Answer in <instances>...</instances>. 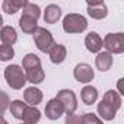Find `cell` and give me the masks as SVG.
<instances>
[{
  "label": "cell",
  "mask_w": 124,
  "mask_h": 124,
  "mask_svg": "<svg viewBox=\"0 0 124 124\" xmlns=\"http://www.w3.org/2000/svg\"><path fill=\"white\" fill-rule=\"evenodd\" d=\"M22 66H23V70L37 69V67H41V60H39L38 55L29 53V54H26V55L22 58Z\"/></svg>",
  "instance_id": "obj_21"
},
{
  "label": "cell",
  "mask_w": 124,
  "mask_h": 124,
  "mask_svg": "<svg viewBox=\"0 0 124 124\" xmlns=\"http://www.w3.org/2000/svg\"><path fill=\"white\" fill-rule=\"evenodd\" d=\"M0 39H2L3 45L12 47L18 41V34H16L15 28H12V26H3L2 32H0Z\"/></svg>",
  "instance_id": "obj_16"
},
{
  "label": "cell",
  "mask_w": 124,
  "mask_h": 124,
  "mask_svg": "<svg viewBox=\"0 0 124 124\" xmlns=\"http://www.w3.org/2000/svg\"><path fill=\"white\" fill-rule=\"evenodd\" d=\"M85 47L91 53H99L101 48H104V39L99 37V34H96V32L92 31L85 38Z\"/></svg>",
  "instance_id": "obj_10"
},
{
  "label": "cell",
  "mask_w": 124,
  "mask_h": 124,
  "mask_svg": "<svg viewBox=\"0 0 124 124\" xmlns=\"http://www.w3.org/2000/svg\"><path fill=\"white\" fill-rule=\"evenodd\" d=\"M55 98L63 104L64 112L67 115L76 112V109H78V99H76V95H75L73 91H70V89H61V91H58V93H57Z\"/></svg>",
  "instance_id": "obj_6"
},
{
  "label": "cell",
  "mask_w": 124,
  "mask_h": 124,
  "mask_svg": "<svg viewBox=\"0 0 124 124\" xmlns=\"http://www.w3.org/2000/svg\"><path fill=\"white\" fill-rule=\"evenodd\" d=\"M22 15H26V16H32L35 19H39L41 16V9L38 5L35 3H28L23 9H22Z\"/></svg>",
  "instance_id": "obj_23"
},
{
  "label": "cell",
  "mask_w": 124,
  "mask_h": 124,
  "mask_svg": "<svg viewBox=\"0 0 124 124\" xmlns=\"http://www.w3.org/2000/svg\"><path fill=\"white\" fill-rule=\"evenodd\" d=\"M88 15L93 19H104L108 15V8L104 2H88Z\"/></svg>",
  "instance_id": "obj_9"
},
{
  "label": "cell",
  "mask_w": 124,
  "mask_h": 124,
  "mask_svg": "<svg viewBox=\"0 0 124 124\" xmlns=\"http://www.w3.org/2000/svg\"><path fill=\"white\" fill-rule=\"evenodd\" d=\"M41 118V111L37 108V107H32V105H28L23 111V115H22V121L23 123H29V124H37Z\"/></svg>",
  "instance_id": "obj_19"
},
{
  "label": "cell",
  "mask_w": 124,
  "mask_h": 124,
  "mask_svg": "<svg viewBox=\"0 0 124 124\" xmlns=\"http://www.w3.org/2000/svg\"><path fill=\"white\" fill-rule=\"evenodd\" d=\"M61 16V9L57 5H48L44 10V21L45 23H55Z\"/></svg>",
  "instance_id": "obj_18"
},
{
  "label": "cell",
  "mask_w": 124,
  "mask_h": 124,
  "mask_svg": "<svg viewBox=\"0 0 124 124\" xmlns=\"http://www.w3.org/2000/svg\"><path fill=\"white\" fill-rule=\"evenodd\" d=\"M66 57H67V50H66V47L63 44H55L53 47V50L50 51V60L54 64L63 63Z\"/></svg>",
  "instance_id": "obj_14"
},
{
  "label": "cell",
  "mask_w": 124,
  "mask_h": 124,
  "mask_svg": "<svg viewBox=\"0 0 124 124\" xmlns=\"http://www.w3.org/2000/svg\"><path fill=\"white\" fill-rule=\"evenodd\" d=\"M82 117H83V124H104L102 120L98 115H95L93 112H86Z\"/></svg>",
  "instance_id": "obj_25"
},
{
  "label": "cell",
  "mask_w": 124,
  "mask_h": 124,
  "mask_svg": "<svg viewBox=\"0 0 124 124\" xmlns=\"http://www.w3.org/2000/svg\"><path fill=\"white\" fill-rule=\"evenodd\" d=\"M21 124H29V123H21Z\"/></svg>",
  "instance_id": "obj_30"
},
{
  "label": "cell",
  "mask_w": 124,
  "mask_h": 124,
  "mask_svg": "<svg viewBox=\"0 0 124 124\" xmlns=\"http://www.w3.org/2000/svg\"><path fill=\"white\" fill-rule=\"evenodd\" d=\"M13 55H15L13 47H9V45H2L0 47V60L2 61H8V60L13 58Z\"/></svg>",
  "instance_id": "obj_24"
},
{
  "label": "cell",
  "mask_w": 124,
  "mask_h": 124,
  "mask_svg": "<svg viewBox=\"0 0 124 124\" xmlns=\"http://www.w3.org/2000/svg\"><path fill=\"white\" fill-rule=\"evenodd\" d=\"M104 48L109 54H121L124 53V34L123 32H111L104 38Z\"/></svg>",
  "instance_id": "obj_5"
},
{
  "label": "cell",
  "mask_w": 124,
  "mask_h": 124,
  "mask_svg": "<svg viewBox=\"0 0 124 124\" xmlns=\"http://www.w3.org/2000/svg\"><path fill=\"white\" fill-rule=\"evenodd\" d=\"M25 73H26L28 82H31V83H34V85L42 83V82H44V79H45V73H44L42 67H37V69L25 70Z\"/></svg>",
  "instance_id": "obj_20"
},
{
  "label": "cell",
  "mask_w": 124,
  "mask_h": 124,
  "mask_svg": "<svg viewBox=\"0 0 124 124\" xmlns=\"http://www.w3.org/2000/svg\"><path fill=\"white\" fill-rule=\"evenodd\" d=\"M34 42H35V45L38 47L39 51L48 53V54L53 50V47L55 45L51 32L47 31L45 28H41V26H38V29L34 32Z\"/></svg>",
  "instance_id": "obj_4"
},
{
  "label": "cell",
  "mask_w": 124,
  "mask_h": 124,
  "mask_svg": "<svg viewBox=\"0 0 124 124\" xmlns=\"http://www.w3.org/2000/svg\"><path fill=\"white\" fill-rule=\"evenodd\" d=\"M26 107H28V105H26L25 101L15 99V101L10 102V107H9V108H10V112H12V115H13L15 118L22 120V115H23V111H25Z\"/></svg>",
  "instance_id": "obj_22"
},
{
  "label": "cell",
  "mask_w": 124,
  "mask_h": 124,
  "mask_svg": "<svg viewBox=\"0 0 124 124\" xmlns=\"http://www.w3.org/2000/svg\"><path fill=\"white\" fill-rule=\"evenodd\" d=\"M2 124H8V121H6V120H5L3 117H2Z\"/></svg>",
  "instance_id": "obj_29"
},
{
  "label": "cell",
  "mask_w": 124,
  "mask_h": 124,
  "mask_svg": "<svg viewBox=\"0 0 124 124\" xmlns=\"http://www.w3.org/2000/svg\"><path fill=\"white\" fill-rule=\"evenodd\" d=\"M2 99H3V104H2V117H3L5 111L8 109V105L10 107V102H9V98L6 95V92H2Z\"/></svg>",
  "instance_id": "obj_27"
},
{
  "label": "cell",
  "mask_w": 124,
  "mask_h": 124,
  "mask_svg": "<svg viewBox=\"0 0 124 124\" xmlns=\"http://www.w3.org/2000/svg\"><path fill=\"white\" fill-rule=\"evenodd\" d=\"M29 2H26V0H3L2 3V9L3 12L9 13V15H15L21 8L23 9Z\"/></svg>",
  "instance_id": "obj_13"
},
{
  "label": "cell",
  "mask_w": 124,
  "mask_h": 124,
  "mask_svg": "<svg viewBox=\"0 0 124 124\" xmlns=\"http://www.w3.org/2000/svg\"><path fill=\"white\" fill-rule=\"evenodd\" d=\"M121 107V95L114 91L109 89L104 93L102 101L98 104V114L105 120V121H111L115 117V112L120 109Z\"/></svg>",
  "instance_id": "obj_1"
},
{
  "label": "cell",
  "mask_w": 124,
  "mask_h": 124,
  "mask_svg": "<svg viewBox=\"0 0 124 124\" xmlns=\"http://www.w3.org/2000/svg\"><path fill=\"white\" fill-rule=\"evenodd\" d=\"M37 23H38V19H35V18H32V16L22 15L21 19H19V26H21V29H22L25 34H32V35H34V32L38 29Z\"/></svg>",
  "instance_id": "obj_15"
},
{
  "label": "cell",
  "mask_w": 124,
  "mask_h": 124,
  "mask_svg": "<svg viewBox=\"0 0 124 124\" xmlns=\"http://www.w3.org/2000/svg\"><path fill=\"white\" fill-rule=\"evenodd\" d=\"M88 28V21L85 16L79 13H69L63 19V29L67 34H80L86 31Z\"/></svg>",
  "instance_id": "obj_3"
},
{
  "label": "cell",
  "mask_w": 124,
  "mask_h": 124,
  "mask_svg": "<svg viewBox=\"0 0 124 124\" xmlns=\"http://www.w3.org/2000/svg\"><path fill=\"white\" fill-rule=\"evenodd\" d=\"M5 79L8 82V85L15 89V91H19L25 86V83L28 82V78H26V73L23 72V69L18 64H10L5 69Z\"/></svg>",
  "instance_id": "obj_2"
},
{
  "label": "cell",
  "mask_w": 124,
  "mask_h": 124,
  "mask_svg": "<svg viewBox=\"0 0 124 124\" xmlns=\"http://www.w3.org/2000/svg\"><path fill=\"white\" fill-rule=\"evenodd\" d=\"M73 76L78 82L80 83H89L93 80L95 78V73H93V69L88 64V63H80L75 67L73 70Z\"/></svg>",
  "instance_id": "obj_7"
},
{
  "label": "cell",
  "mask_w": 124,
  "mask_h": 124,
  "mask_svg": "<svg viewBox=\"0 0 124 124\" xmlns=\"http://www.w3.org/2000/svg\"><path fill=\"white\" fill-rule=\"evenodd\" d=\"M117 91L121 96H124V78H121L118 82H117Z\"/></svg>",
  "instance_id": "obj_28"
},
{
  "label": "cell",
  "mask_w": 124,
  "mask_h": 124,
  "mask_svg": "<svg viewBox=\"0 0 124 124\" xmlns=\"http://www.w3.org/2000/svg\"><path fill=\"white\" fill-rule=\"evenodd\" d=\"M112 54H109L108 51H102L96 55L95 58V64H96V69L101 70V72H108L111 67H112Z\"/></svg>",
  "instance_id": "obj_12"
},
{
  "label": "cell",
  "mask_w": 124,
  "mask_h": 124,
  "mask_svg": "<svg viewBox=\"0 0 124 124\" xmlns=\"http://www.w3.org/2000/svg\"><path fill=\"white\" fill-rule=\"evenodd\" d=\"M66 124H83V117L76 115V114H70L66 117Z\"/></svg>",
  "instance_id": "obj_26"
},
{
  "label": "cell",
  "mask_w": 124,
  "mask_h": 124,
  "mask_svg": "<svg viewBox=\"0 0 124 124\" xmlns=\"http://www.w3.org/2000/svg\"><path fill=\"white\" fill-rule=\"evenodd\" d=\"M64 114V107L57 98H53L47 102L45 105V115L50 120H58L61 115Z\"/></svg>",
  "instance_id": "obj_8"
},
{
  "label": "cell",
  "mask_w": 124,
  "mask_h": 124,
  "mask_svg": "<svg viewBox=\"0 0 124 124\" xmlns=\"http://www.w3.org/2000/svg\"><path fill=\"white\" fill-rule=\"evenodd\" d=\"M80 98H82L83 104H86V105H93L95 101L98 99V91H96V88H93V86H91V85H86V86L82 88V91H80Z\"/></svg>",
  "instance_id": "obj_17"
},
{
  "label": "cell",
  "mask_w": 124,
  "mask_h": 124,
  "mask_svg": "<svg viewBox=\"0 0 124 124\" xmlns=\"http://www.w3.org/2000/svg\"><path fill=\"white\" fill-rule=\"evenodd\" d=\"M23 101L28 102L32 107H37L38 104L42 102V92H41V89H38L35 86L26 88L25 92H23Z\"/></svg>",
  "instance_id": "obj_11"
}]
</instances>
